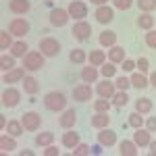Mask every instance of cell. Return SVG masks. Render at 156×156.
<instances>
[{"label":"cell","mask_w":156,"mask_h":156,"mask_svg":"<svg viewBox=\"0 0 156 156\" xmlns=\"http://www.w3.org/2000/svg\"><path fill=\"white\" fill-rule=\"evenodd\" d=\"M98 144H100V146H106V148L115 146V144H117V133L112 131V129H108V127L100 129V133H98Z\"/></svg>","instance_id":"cell-10"},{"label":"cell","mask_w":156,"mask_h":156,"mask_svg":"<svg viewBox=\"0 0 156 156\" xmlns=\"http://www.w3.org/2000/svg\"><path fill=\"white\" fill-rule=\"evenodd\" d=\"M52 142H54V133L52 131H44V133H40V135L36 137L37 146H50Z\"/></svg>","instance_id":"cell-33"},{"label":"cell","mask_w":156,"mask_h":156,"mask_svg":"<svg viewBox=\"0 0 156 156\" xmlns=\"http://www.w3.org/2000/svg\"><path fill=\"white\" fill-rule=\"evenodd\" d=\"M98 42H100L102 46H108V48H112V46L117 44V34H115V31H108V29H106V31H102V34H100Z\"/></svg>","instance_id":"cell-24"},{"label":"cell","mask_w":156,"mask_h":156,"mask_svg":"<svg viewBox=\"0 0 156 156\" xmlns=\"http://www.w3.org/2000/svg\"><path fill=\"white\" fill-rule=\"evenodd\" d=\"M75 121H77V112H75L73 108H69V110L62 112V117L58 119V125L62 127V129H73Z\"/></svg>","instance_id":"cell-14"},{"label":"cell","mask_w":156,"mask_h":156,"mask_svg":"<svg viewBox=\"0 0 156 156\" xmlns=\"http://www.w3.org/2000/svg\"><path fill=\"white\" fill-rule=\"evenodd\" d=\"M112 4H115L117 9H121V11H127V9H131L133 0H112Z\"/></svg>","instance_id":"cell-43"},{"label":"cell","mask_w":156,"mask_h":156,"mask_svg":"<svg viewBox=\"0 0 156 156\" xmlns=\"http://www.w3.org/2000/svg\"><path fill=\"white\" fill-rule=\"evenodd\" d=\"M44 106L52 110V112H58V110H65L67 106V96L60 94V92H50L44 96Z\"/></svg>","instance_id":"cell-1"},{"label":"cell","mask_w":156,"mask_h":156,"mask_svg":"<svg viewBox=\"0 0 156 156\" xmlns=\"http://www.w3.org/2000/svg\"><path fill=\"white\" fill-rule=\"evenodd\" d=\"M37 90H40V83H37L36 77H31V75H27L23 79V92H27L29 96H34Z\"/></svg>","instance_id":"cell-22"},{"label":"cell","mask_w":156,"mask_h":156,"mask_svg":"<svg viewBox=\"0 0 156 156\" xmlns=\"http://www.w3.org/2000/svg\"><path fill=\"white\" fill-rule=\"evenodd\" d=\"M100 73H102V77H112L115 73H117V67H115V62H104L102 65V69H100Z\"/></svg>","instance_id":"cell-37"},{"label":"cell","mask_w":156,"mask_h":156,"mask_svg":"<svg viewBox=\"0 0 156 156\" xmlns=\"http://www.w3.org/2000/svg\"><path fill=\"white\" fill-rule=\"evenodd\" d=\"M40 52H42L44 56H56L60 52L58 40H54V37H44V40L40 42Z\"/></svg>","instance_id":"cell-4"},{"label":"cell","mask_w":156,"mask_h":156,"mask_svg":"<svg viewBox=\"0 0 156 156\" xmlns=\"http://www.w3.org/2000/svg\"><path fill=\"white\" fill-rule=\"evenodd\" d=\"M29 0H9V11L15 15H25L29 11Z\"/></svg>","instance_id":"cell-16"},{"label":"cell","mask_w":156,"mask_h":156,"mask_svg":"<svg viewBox=\"0 0 156 156\" xmlns=\"http://www.w3.org/2000/svg\"><path fill=\"white\" fill-rule=\"evenodd\" d=\"M81 79H83L85 83H96V81H98V71L94 69V65H92V67H83V71H81Z\"/></svg>","instance_id":"cell-27"},{"label":"cell","mask_w":156,"mask_h":156,"mask_svg":"<svg viewBox=\"0 0 156 156\" xmlns=\"http://www.w3.org/2000/svg\"><path fill=\"white\" fill-rule=\"evenodd\" d=\"M0 150L4 154H9L12 150H17V142H15V135H0Z\"/></svg>","instance_id":"cell-17"},{"label":"cell","mask_w":156,"mask_h":156,"mask_svg":"<svg viewBox=\"0 0 156 156\" xmlns=\"http://www.w3.org/2000/svg\"><path fill=\"white\" fill-rule=\"evenodd\" d=\"M44 154L46 156H58V148H56V146H46V150H44Z\"/></svg>","instance_id":"cell-48"},{"label":"cell","mask_w":156,"mask_h":156,"mask_svg":"<svg viewBox=\"0 0 156 156\" xmlns=\"http://www.w3.org/2000/svg\"><path fill=\"white\" fill-rule=\"evenodd\" d=\"M146 129H148L150 133L156 131V117H150V119L146 121Z\"/></svg>","instance_id":"cell-47"},{"label":"cell","mask_w":156,"mask_h":156,"mask_svg":"<svg viewBox=\"0 0 156 156\" xmlns=\"http://www.w3.org/2000/svg\"><path fill=\"white\" fill-rule=\"evenodd\" d=\"M25 75H23V69H19V67H15L11 71H4L2 75V83H17V81H23Z\"/></svg>","instance_id":"cell-13"},{"label":"cell","mask_w":156,"mask_h":156,"mask_svg":"<svg viewBox=\"0 0 156 156\" xmlns=\"http://www.w3.org/2000/svg\"><path fill=\"white\" fill-rule=\"evenodd\" d=\"M142 123H144V119L140 117V112H137V110L129 115V125H131L133 129H140V127H142Z\"/></svg>","instance_id":"cell-40"},{"label":"cell","mask_w":156,"mask_h":156,"mask_svg":"<svg viewBox=\"0 0 156 156\" xmlns=\"http://www.w3.org/2000/svg\"><path fill=\"white\" fill-rule=\"evenodd\" d=\"M135 67L140 69V73H146V71H148V67H150V62H148V58H144V56H142V58L135 62Z\"/></svg>","instance_id":"cell-45"},{"label":"cell","mask_w":156,"mask_h":156,"mask_svg":"<svg viewBox=\"0 0 156 156\" xmlns=\"http://www.w3.org/2000/svg\"><path fill=\"white\" fill-rule=\"evenodd\" d=\"M104 62H106V54H104L102 50H92V52H90V65L102 67Z\"/></svg>","instance_id":"cell-28"},{"label":"cell","mask_w":156,"mask_h":156,"mask_svg":"<svg viewBox=\"0 0 156 156\" xmlns=\"http://www.w3.org/2000/svg\"><path fill=\"white\" fill-rule=\"evenodd\" d=\"M42 67H44V54L42 52H27L23 56L25 71H40Z\"/></svg>","instance_id":"cell-2"},{"label":"cell","mask_w":156,"mask_h":156,"mask_svg":"<svg viewBox=\"0 0 156 156\" xmlns=\"http://www.w3.org/2000/svg\"><path fill=\"white\" fill-rule=\"evenodd\" d=\"M121 65H123V71H133L135 69V60H131V58H125Z\"/></svg>","instance_id":"cell-46"},{"label":"cell","mask_w":156,"mask_h":156,"mask_svg":"<svg viewBox=\"0 0 156 156\" xmlns=\"http://www.w3.org/2000/svg\"><path fill=\"white\" fill-rule=\"evenodd\" d=\"M133 142H135L137 146H150V142H152V140H150V131H148V129H142V127L135 129V133H133Z\"/></svg>","instance_id":"cell-20"},{"label":"cell","mask_w":156,"mask_h":156,"mask_svg":"<svg viewBox=\"0 0 156 156\" xmlns=\"http://www.w3.org/2000/svg\"><path fill=\"white\" fill-rule=\"evenodd\" d=\"M73 98L77 100V102H87V100H92V87L90 83H79L75 90H73Z\"/></svg>","instance_id":"cell-9"},{"label":"cell","mask_w":156,"mask_h":156,"mask_svg":"<svg viewBox=\"0 0 156 156\" xmlns=\"http://www.w3.org/2000/svg\"><path fill=\"white\" fill-rule=\"evenodd\" d=\"M0 67H2V69H4V71H11V69H15V56H6V54H4V56H2V58H0Z\"/></svg>","instance_id":"cell-39"},{"label":"cell","mask_w":156,"mask_h":156,"mask_svg":"<svg viewBox=\"0 0 156 156\" xmlns=\"http://www.w3.org/2000/svg\"><path fill=\"white\" fill-rule=\"evenodd\" d=\"M9 31L17 37H23V36H27V31H29V23L25 21L23 17H17V19H12L11 23H9Z\"/></svg>","instance_id":"cell-6"},{"label":"cell","mask_w":156,"mask_h":156,"mask_svg":"<svg viewBox=\"0 0 156 156\" xmlns=\"http://www.w3.org/2000/svg\"><path fill=\"white\" fill-rule=\"evenodd\" d=\"M90 154V146L87 144H77L73 148V156H87Z\"/></svg>","instance_id":"cell-41"},{"label":"cell","mask_w":156,"mask_h":156,"mask_svg":"<svg viewBox=\"0 0 156 156\" xmlns=\"http://www.w3.org/2000/svg\"><path fill=\"white\" fill-rule=\"evenodd\" d=\"M11 31L6 34V31H0V50H6V48H11L12 46V42H11Z\"/></svg>","instance_id":"cell-38"},{"label":"cell","mask_w":156,"mask_h":156,"mask_svg":"<svg viewBox=\"0 0 156 156\" xmlns=\"http://www.w3.org/2000/svg\"><path fill=\"white\" fill-rule=\"evenodd\" d=\"M110 100H112L115 106H125L129 98H127V94H125V90H119V92H115V96L110 98Z\"/></svg>","instance_id":"cell-34"},{"label":"cell","mask_w":156,"mask_h":156,"mask_svg":"<svg viewBox=\"0 0 156 156\" xmlns=\"http://www.w3.org/2000/svg\"><path fill=\"white\" fill-rule=\"evenodd\" d=\"M129 79H131V85H133V87H137V90H144V87L150 85V81L144 77V73H140V71L131 73V77H129Z\"/></svg>","instance_id":"cell-25"},{"label":"cell","mask_w":156,"mask_h":156,"mask_svg":"<svg viewBox=\"0 0 156 156\" xmlns=\"http://www.w3.org/2000/svg\"><path fill=\"white\" fill-rule=\"evenodd\" d=\"M94 17H96L98 23H110V21L115 19V12H112V9H110V6L102 4V6H98V9H96Z\"/></svg>","instance_id":"cell-12"},{"label":"cell","mask_w":156,"mask_h":156,"mask_svg":"<svg viewBox=\"0 0 156 156\" xmlns=\"http://www.w3.org/2000/svg\"><path fill=\"white\" fill-rule=\"evenodd\" d=\"M69 15H71L73 19H77V21H81L83 17H87V4L85 2H79V0H71V4H69Z\"/></svg>","instance_id":"cell-7"},{"label":"cell","mask_w":156,"mask_h":156,"mask_svg":"<svg viewBox=\"0 0 156 156\" xmlns=\"http://www.w3.org/2000/svg\"><path fill=\"white\" fill-rule=\"evenodd\" d=\"M23 123H21V121H9V123H6V133H11V135H15V137H17V135H21V133H23Z\"/></svg>","instance_id":"cell-31"},{"label":"cell","mask_w":156,"mask_h":156,"mask_svg":"<svg viewBox=\"0 0 156 156\" xmlns=\"http://www.w3.org/2000/svg\"><path fill=\"white\" fill-rule=\"evenodd\" d=\"M69 11H65V9H54V11L50 12V25H54V27H65L67 21H69Z\"/></svg>","instance_id":"cell-8"},{"label":"cell","mask_w":156,"mask_h":156,"mask_svg":"<svg viewBox=\"0 0 156 156\" xmlns=\"http://www.w3.org/2000/svg\"><path fill=\"white\" fill-rule=\"evenodd\" d=\"M135 110H137L140 115H148V112L152 110V100H150V98H140V100H135Z\"/></svg>","instance_id":"cell-29"},{"label":"cell","mask_w":156,"mask_h":156,"mask_svg":"<svg viewBox=\"0 0 156 156\" xmlns=\"http://www.w3.org/2000/svg\"><path fill=\"white\" fill-rule=\"evenodd\" d=\"M94 110L96 112H108L110 110V102H108V98H100L94 102Z\"/></svg>","instance_id":"cell-35"},{"label":"cell","mask_w":156,"mask_h":156,"mask_svg":"<svg viewBox=\"0 0 156 156\" xmlns=\"http://www.w3.org/2000/svg\"><path fill=\"white\" fill-rule=\"evenodd\" d=\"M137 6L144 12H152L156 9V0H137Z\"/></svg>","instance_id":"cell-36"},{"label":"cell","mask_w":156,"mask_h":156,"mask_svg":"<svg viewBox=\"0 0 156 156\" xmlns=\"http://www.w3.org/2000/svg\"><path fill=\"white\" fill-rule=\"evenodd\" d=\"M90 2H94L96 6H102V4H106V0H90Z\"/></svg>","instance_id":"cell-51"},{"label":"cell","mask_w":156,"mask_h":156,"mask_svg":"<svg viewBox=\"0 0 156 156\" xmlns=\"http://www.w3.org/2000/svg\"><path fill=\"white\" fill-rule=\"evenodd\" d=\"M108 60L110 62H115V65H119V62H123L125 60V50L121 48V46H112V48L108 50Z\"/></svg>","instance_id":"cell-21"},{"label":"cell","mask_w":156,"mask_h":156,"mask_svg":"<svg viewBox=\"0 0 156 156\" xmlns=\"http://www.w3.org/2000/svg\"><path fill=\"white\" fill-rule=\"evenodd\" d=\"M90 123L96 129H104V127H108V123H110V117H108V112H96Z\"/></svg>","instance_id":"cell-18"},{"label":"cell","mask_w":156,"mask_h":156,"mask_svg":"<svg viewBox=\"0 0 156 156\" xmlns=\"http://www.w3.org/2000/svg\"><path fill=\"white\" fill-rule=\"evenodd\" d=\"M115 87H117V85L110 83L106 77H104V81H102V83H98L96 92H98V96H100V98H108V100H110V98L115 96Z\"/></svg>","instance_id":"cell-15"},{"label":"cell","mask_w":156,"mask_h":156,"mask_svg":"<svg viewBox=\"0 0 156 156\" xmlns=\"http://www.w3.org/2000/svg\"><path fill=\"white\" fill-rule=\"evenodd\" d=\"M152 25H154V17L150 15V12H142L140 17H137V27L140 29H152Z\"/></svg>","instance_id":"cell-26"},{"label":"cell","mask_w":156,"mask_h":156,"mask_svg":"<svg viewBox=\"0 0 156 156\" xmlns=\"http://www.w3.org/2000/svg\"><path fill=\"white\" fill-rule=\"evenodd\" d=\"M119 152H121V156H135L137 154V144L129 142V140H123L119 144Z\"/></svg>","instance_id":"cell-19"},{"label":"cell","mask_w":156,"mask_h":156,"mask_svg":"<svg viewBox=\"0 0 156 156\" xmlns=\"http://www.w3.org/2000/svg\"><path fill=\"white\" fill-rule=\"evenodd\" d=\"M19 100H21V92H19L17 87H6V90L2 92V106L15 108L19 104Z\"/></svg>","instance_id":"cell-5"},{"label":"cell","mask_w":156,"mask_h":156,"mask_svg":"<svg viewBox=\"0 0 156 156\" xmlns=\"http://www.w3.org/2000/svg\"><path fill=\"white\" fill-rule=\"evenodd\" d=\"M150 154L156 156V142H150Z\"/></svg>","instance_id":"cell-50"},{"label":"cell","mask_w":156,"mask_h":156,"mask_svg":"<svg viewBox=\"0 0 156 156\" xmlns=\"http://www.w3.org/2000/svg\"><path fill=\"white\" fill-rule=\"evenodd\" d=\"M90 34H92V25L85 23V21H79V23L73 25V37H77V40H87L90 37Z\"/></svg>","instance_id":"cell-11"},{"label":"cell","mask_w":156,"mask_h":156,"mask_svg":"<svg viewBox=\"0 0 156 156\" xmlns=\"http://www.w3.org/2000/svg\"><path fill=\"white\" fill-rule=\"evenodd\" d=\"M11 54L15 58H19V56H25L27 54V44L25 42H15L11 46Z\"/></svg>","instance_id":"cell-32"},{"label":"cell","mask_w":156,"mask_h":156,"mask_svg":"<svg viewBox=\"0 0 156 156\" xmlns=\"http://www.w3.org/2000/svg\"><path fill=\"white\" fill-rule=\"evenodd\" d=\"M69 60H71V62H75V65H83L85 60H87V54H85V50L75 48V50H71V54H69Z\"/></svg>","instance_id":"cell-30"},{"label":"cell","mask_w":156,"mask_h":156,"mask_svg":"<svg viewBox=\"0 0 156 156\" xmlns=\"http://www.w3.org/2000/svg\"><path fill=\"white\" fill-rule=\"evenodd\" d=\"M146 46L148 48H156V31L154 29H148V34H146Z\"/></svg>","instance_id":"cell-42"},{"label":"cell","mask_w":156,"mask_h":156,"mask_svg":"<svg viewBox=\"0 0 156 156\" xmlns=\"http://www.w3.org/2000/svg\"><path fill=\"white\" fill-rule=\"evenodd\" d=\"M21 123H23V127L27 129V131H37V129H40V125H42V117H40V112L29 110V112H23Z\"/></svg>","instance_id":"cell-3"},{"label":"cell","mask_w":156,"mask_h":156,"mask_svg":"<svg viewBox=\"0 0 156 156\" xmlns=\"http://www.w3.org/2000/svg\"><path fill=\"white\" fill-rule=\"evenodd\" d=\"M115 85H117V87H119V90H127V87H129V85H131V79H127V77H123V75H121L119 79H117V81H115Z\"/></svg>","instance_id":"cell-44"},{"label":"cell","mask_w":156,"mask_h":156,"mask_svg":"<svg viewBox=\"0 0 156 156\" xmlns=\"http://www.w3.org/2000/svg\"><path fill=\"white\" fill-rule=\"evenodd\" d=\"M77 144H79V135L73 131V129H67V133L62 135V146H65V148H71V150H73Z\"/></svg>","instance_id":"cell-23"},{"label":"cell","mask_w":156,"mask_h":156,"mask_svg":"<svg viewBox=\"0 0 156 156\" xmlns=\"http://www.w3.org/2000/svg\"><path fill=\"white\" fill-rule=\"evenodd\" d=\"M148 81H150V85H152V87H156V71L150 73V79H148Z\"/></svg>","instance_id":"cell-49"}]
</instances>
